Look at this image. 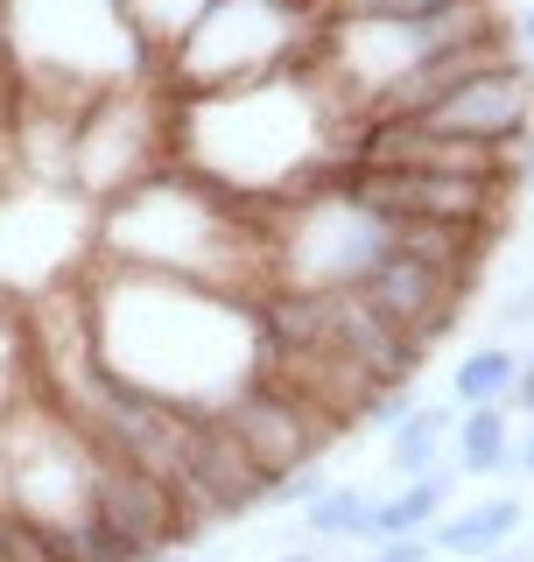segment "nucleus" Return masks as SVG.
<instances>
[{
  "instance_id": "f257e3e1",
  "label": "nucleus",
  "mask_w": 534,
  "mask_h": 562,
  "mask_svg": "<svg viewBox=\"0 0 534 562\" xmlns=\"http://www.w3.org/2000/svg\"><path fill=\"white\" fill-rule=\"evenodd\" d=\"M345 190L366 218L387 225H471L500 233L507 218V176H443V169H345Z\"/></svg>"
},
{
  "instance_id": "f03ea898",
  "label": "nucleus",
  "mask_w": 534,
  "mask_h": 562,
  "mask_svg": "<svg viewBox=\"0 0 534 562\" xmlns=\"http://www.w3.org/2000/svg\"><path fill=\"white\" fill-rule=\"evenodd\" d=\"M219 422L233 429V443L254 457L275 485H289L296 471H310L316 457H331V443L345 436V422H331L316 401H302L275 380H254L246 394H233L219 408Z\"/></svg>"
},
{
  "instance_id": "7ed1b4c3",
  "label": "nucleus",
  "mask_w": 534,
  "mask_h": 562,
  "mask_svg": "<svg viewBox=\"0 0 534 562\" xmlns=\"http://www.w3.org/2000/svg\"><path fill=\"white\" fill-rule=\"evenodd\" d=\"M422 120L443 127V134H457V140H478V148H492V155H507V162H513V148L534 134V64H521V57L486 64L478 78L457 85L450 99H436Z\"/></svg>"
},
{
  "instance_id": "20e7f679",
  "label": "nucleus",
  "mask_w": 534,
  "mask_h": 562,
  "mask_svg": "<svg viewBox=\"0 0 534 562\" xmlns=\"http://www.w3.org/2000/svg\"><path fill=\"white\" fill-rule=\"evenodd\" d=\"M359 295H366V303L380 310L415 351H430L443 330L457 324V310H465L471 289H457V281H443L436 268H422V260H408V254H394V246H387V254L359 274Z\"/></svg>"
},
{
  "instance_id": "39448f33",
  "label": "nucleus",
  "mask_w": 534,
  "mask_h": 562,
  "mask_svg": "<svg viewBox=\"0 0 534 562\" xmlns=\"http://www.w3.org/2000/svg\"><path fill=\"white\" fill-rule=\"evenodd\" d=\"M521 527H527V506L513 499V492H486V499H471V506H450V514L430 527V541H436V555L471 562V555L513 549V535H521Z\"/></svg>"
},
{
  "instance_id": "423d86ee",
  "label": "nucleus",
  "mask_w": 534,
  "mask_h": 562,
  "mask_svg": "<svg viewBox=\"0 0 534 562\" xmlns=\"http://www.w3.org/2000/svg\"><path fill=\"white\" fill-rule=\"evenodd\" d=\"M450 436H457V408L450 401H415L408 422L394 436H387V464H394V479H430V471L450 464Z\"/></svg>"
},
{
  "instance_id": "0eeeda50",
  "label": "nucleus",
  "mask_w": 534,
  "mask_h": 562,
  "mask_svg": "<svg viewBox=\"0 0 534 562\" xmlns=\"http://www.w3.org/2000/svg\"><path fill=\"white\" fill-rule=\"evenodd\" d=\"M450 492H457V471L443 464L430 479H408L394 485L387 499H372V535L366 541H401V535H430V527L450 514Z\"/></svg>"
},
{
  "instance_id": "6e6552de",
  "label": "nucleus",
  "mask_w": 534,
  "mask_h": 562,
  "mask_svg": "<svg viewBox=\"0 0 534 562\" xmlns=\"http://www.w3.org/2000/svg\"><path fill=\"white\" fill-rule=\"evenodd\" d=\"M457 479H513V408H471L450 436Z\"/></svg>"
},
{
  "instance_id": "1a4fd4ad",
  "label": "nucleus",
  "mask_w": 534,
  "mask_h": 562,
  "mask_svg": "<svg viewBox=\"0 0 534 562\" xmlns=\"http://www.w3.org/2000/svg\"><path fill=\"white\" fill-rule=\"evenodd\" d=\"M513 386H521V351L513 345H478L457 359L450 373V408L471 415V408H513Z\"/></svg>"
},
{
  "instance_id": "9d476101",
  "label": "nucleus",
  "mask_w": 534,
  "mask_h": 562,
  "mask_svg": "<svg viewBox=\"0 0 534 562\" xmlns=\"http://www.w3.org/2000/svg\"><path fill=\"white\" fill-rule=\"evenodd\" d=\"M302 535L310 541H366L372 535V492L345 485V479H324V492L302 506Z\"/></svg>"
},
{
  "instance_id": "9b49d317",
  "label": "nucleus",
  "mask_w": 534,
  "mask_h": 562,
  "mask_svg": "<svg viewBox=\"0 0 534 562\" xmlns=\"http://www.w3.org/2000/svg\"><path fill=\"white\" fill-rule=\"evenodd\" d=\"M465 0H331V22H430Z\"/></svg>"
},
{
  "instance_id": "f8f14e48",
  "label": "nucleus",
  "mask_w": 534,
  "mask_h": 562,
  "mask_svg": "<svg viewBox=\"0 0 534 562\" xmlns=\"http://www.w3.org/2000/svg\"><path fill=\"white\" fill-rule=\"evenodd\" d=\"M408 408H415V401H408V386H380V394L359 408V422H366V429H387V436H394L401 422H408Z\"/></svg>"
},
{
  "instance_id": "ddd939ff",
  "label": "nucleus",
  "mask_w": 534,
  "mask_h": 562,
  "mask_svg": "<svg viewBox=\"0 0 534 562\" xmlns=\"http://www.w3.org/2000/svg\"><path fill=\"white\" fill-rule=\"evenodd\" d=\"M372 562H436L430 535H401V541H372Z\"/></svg>"
},
{
  "instance_id": "4468645a",
  "label": "nucleus",
  "mask_w": 534,
  "mask_h": 562,
  "mask_svg": "<svg viewBox=\"0 0 534 562\" xmlns=\"http://www.w3.org/2000/svg\"><path fill=\"white\" fill-rule=\"evenodd\" d=\"M513 471H521V479H534V415H527V429L513 436Z\"/></svg>"
},
{
  "instance_id": "2eb2a0df",
  "label": "nucleus",
  "mask_w": 534,
  "mask_h": 562,
  "mask_svg": "<svg viewBox=\"0 0 534 562\" xmlns=\"http://www.w3.org/2000/svg\"><path fill=\"white\" fill-rule=\"evenodd\" d=\"M507 29H513V49H521V57L534 64V8H521V14H513Z\"/></svg>"
},
{
  "instance_id": "dca6fc26",
  "label": "nucleus",
  "mask_w": 534,
  "mask_h": 562,
  "mask_svg": "<svg viewBox=\"0 0 534 562\" xmlns=\"http://www.w3.org/2000/svg\"><path fill=\"white\" fill-rule=\"evenodd\" d=\"M507 169H513V183H527V190H534V134L521 140V148H513V162H507Z\"/></svg>"
},
{
  "instance_id": "f3484780",
  "label": "nucleus",
  "mask_w": 534,
  "mask_h": 562,
  "mask_svg": "<svg viewBox=\"0 0 534 562\" xmlns=\"http://www.w3.org/2000/svg\"><path fill=\"white\" fill-rule=\"evenodd\" d=\"M513 408H521V415H534V351L521 359V386H513Z\"/></svg>"
},
{
  "instance_id": "a211bd4d",
  "label": "nucleus",
  "mask_w": 534,
  "mask_h": 562,
  "mask_svg": "<svg viewBox=\"0 0 534 562\" xmlns=\"http://www.w3.org/2000/svg\"><path fill=\"white\" fill-rule=\"evenodd\" d=\"M471 562H521V555H513V549H500V555H471Z\"/></svg>"
},
{
  "instance_id": "6ab92c4d",
  "label": "nucleus",
  "mask_w": 534,
  "mask_h": 562,
  "mask_svg": "<svg viewBox=\"0 0 534 562\" xmlns=\"http://www.w3.org/2000/svg\"><path fill=\"white\" fill-rule=\"evenodd\" d=\"M155 562H190V555H183V549H169V555H155Z\"/></svg>"
},
{
  "instance_id": "aec40b11",
  "label": "nucleus",
  "mask_w": 534,
  "mask_h": 562,
  "mask_svg": "<svg viewBox=\"0 0 534 562\" xmlns=\"http://www.w3.org/2000/svg\"><path fill=\"white\" fill-rule=\"evenodd\" d=\"M275 562H316V555H302V549H296V555H275Z\"/></svg>"
},
{
  "instance_id": "412c9836",
  "label": "nucleus",
  "mask_w": 534,
  "mask_h": 562,
  "mask_svg": "<svg viewBox=\"0 0 534 562\" xmlns=\"http://www.w3.org/2000/svg\"><path fill=\"white\" fill-rule=\"evenodd\" d=\"M527 274H534V268H527Z\"/></svg>"
}]
</instances>
